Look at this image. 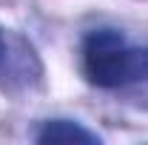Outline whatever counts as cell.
I'll use <instances>...</instances> for the list:
<instances>
[{"label": "cell", "instance_id": "obj_1", "mask_svg": "<svg viewBox=\"0 0 148 145\" xmlns=\"http://www.w3.org/2000/svg\"><path fill=\"white\" fill-rule=\"evenodd\" d=\"M83 71L97 88L148 80V49H131L114 29H97L83 43Z\"/></svg>", "mask_w": 148, "mask_h": 145}, {"label": "cell", "instance_id": "obj_2", "mask_svg": "<svg viewBox=\"0 0 148 145\" xmlns=\"http://www.w3.org/2000/svg\"><path fill=\"white\" fill-rule=\"evenodd\" d=\"M37 142H77V145H100V137L71 120H49L37 131Z\"/></svg>", "mask_w": 148, "mask_h": 145}, {"label": "cell", "instance_id": "obj_3", "mask_svg": "<svg viewBox=\"0 0 148 145\" xmlns=\"http://www.w3.org/2000/svg\"><path fill=\"white\" fill-rule=\"evenodd\" d=\"M0 54H3V31H0Z\"/></svg>", "mask_w": 148, "mask_h": 145}]
</instances>
